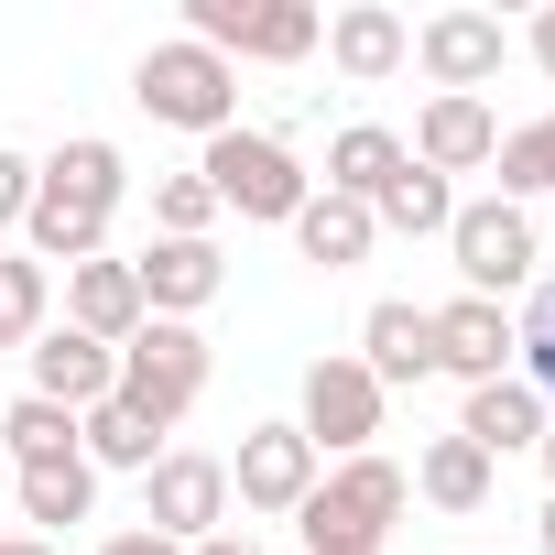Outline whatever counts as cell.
I'll list each match as a JSON object with an SVG mask.
<instances>
[{
	"instance_id": "6da1fadb",
	"label": "cell",
	"mask_w": 555,
	"mask_h": 555,
	"mask_svg": "<svg viewBox=\"0 0 555 555\" xmlns=\"http://www.w3.org/2000/svg\"><path fill=\"white\" fill-rule=\"evenodd\" d=\"M131 196V164H120V142H99V131H77V142H55L44 164H34V207H23V240H34V261H99L109 250V207Z\"/></svg>"
},
{
	"instance_id": "7a4b0ae2",
	"label": "cell",
	"mask_w": 555,
	"mask_h": 555,
	"mask_svg": "<svg viewBox=\"0 0 555 555\" xmlns=\"http://www.w3.org/2000/svg\"><path fill=\"white\" fill-rule=\"evenodd\" d=\"M403 512H414V479L371 447V457H338V468L306 490L295 522H306V555H382Z\"/></svg>"
},
{
	"instance_id": "3957f363",
	"label": "cell",
	"mask_w": 555,
	"mask_h": 555,
	"mask_svg": "<svg viewBox=\"0 0 555 555\" xmlns=\"http://www.w3.org/2000/svg\"><path fill=\"white\" fill-rule=\"evenodd\" d=\"M131 99H142V120H164V131H196V142H218V131H240V66L229 55H207V44H153L142 66H131Z\"/></svg>"
},
{
	"instance_id": "277c9868",
	"label": "cell",
	"mask_w": 555,
	"mask_h": 555,
	"mask_svg": "<svg viewBox=\"0 0 555 555\" xmlns=\"http://www.w3.org/2000/svg\"><path fill=\"white\" fill-rule=\"evenodd\" d=\"M185 44L207 55H250V66H306L327 44V12L317 0H185Z\"/></svg>"
},
{
	"instance_id": "5b68a950",
	"label": "cell",
	"mask_w": 555,
	"mask_h": 555,
	"mask_svg": "<svg viewBox=\"0 0 555 555\" xmlns=\"http://www.w3.org/2000/svg\"><path fill=\"white\" fill-rule=\"evenodd\" d=\"M196 175H207V196L218 207H240V218H272V229H295V207L317 196V175L272 142V131H218L207 153H196Z\"/></svg>"
},
{
	"instance_id": "8992f818",
	"label": "cell",
	"mask_w": 555,
	"mask_h": 555,
	"mask_svg": "<svg viewBox=\"0 0 555 555\" xmlns=\"http://www.w3.org/2000/svg\"><path fill=\"white\" fill-rule=\"evenodd\" d=\"M196 392H207V338L196 327H175V317H142L131 327V349H120V403L131 414H153L164 436L196 414Z\"/></svg>"
},
{
	"instance_id": "52a82bcc",
	"label": "cell",
	"mask_w": 555,
	"mask_h": 555,
	"mask_svg": "<svg viewBox=\"0 0 555 555\" xmlns=\"http://www.w3.org/2000/svg\"><path fill=\"white\" fill-rule=\"evenodd\" d=\"M447 250H457V284L479 295V306H501V295H522L533 284V218L512 207V196H479V207H457L447 218Z\"/></svg>"
},
{
	"instance_id": "ba28073f",
	"label": "cell",
	"mask_w": 555,
	"mask_h": 555,
	"mask_svg": "<svg viewBox=\"0 0 555 555\" xmlns=\"http://www.w3.org/2000/svg\"><path fill=\"white\" fill-rule=\"evenodd\" d=\"M382 403H392V392H382L360 360H317V371H306V403H295V436H306L317 457H371Z\"/></svg>"
},
{
	"instance_id": "9c48e42d",
	"label": "cell",
	"mask_w": 555,
	"mask_h": 555,
	"mask_svg": "<svg viewBox=\"0 0 555 555\" xmlns=\"http://www.w3.org/2000/svg\"><path fill=\"white\" fill-rule=\"evenodd\" d=\"M142 522L164 544H207L229 522V457H196V447H164L142 468Z\"/></svg>"
},
{
	"instance_id": "30bf717a",
	"label": "cell",
	"mask_w": 555,
	"mask_h": 555,
	"mask_svg": "<svg viewBox=\"0 0 555 555\" xmlns=\"http://www.w3.org/2000/svg\"><path fill=\"white\" fill-rule=\"evenodd\" d=\"M317 479H327V457H317L295 425H250V436H240V457H229V501H240V512H261V522H295Z\"/></svg>"
},
{
	"instance_id": "8fae6325",
	"label": "cell",
	"mask_w": 555,
	"mask_h": 555,
	"mask_svg": "<svg viewBox=\"0 0 555 555\" xmlns=\"http://www.w3.org/2000/svg\"><path fill=\"white\" fill-rule=\"evenodd\" d=\"M501 55H512L501 12H425L414 23V66L436 77V99H479L501 77Z\"/></svg>"
},
{
	"instance_id": "7c38bea8",
	"label": "cell",
	"mask_w": 555,
	"mask_h": 555,
	"mask_svg": "<svg viewBox=\"0 0 555 555\" xmlns=\"http://www.w3.org/2000/svg\"><path fill=\"white\" fill-rule=\"evenodd\" d=\"M131 284H142V317L196 327V306H218V284H229V261H218V240H153L131 261Z\"/></svg>"
},
{
	"instance_id": "4fadbf2b",
	"label": "cell",
	"mask_w": 555,
	"mask_h": 555,
	"mask_svg": "<svg viewBox=\"0 0 555 555\" xmlns=\"http://www.w3.org/2000/svg\"><path fill=\"white\" fill-rule=\"evenodd\" d=\"M360 371H371L382 392H414V382H436V306H403V295H382V306L360 317Z\"/></svg>"
},
{
	"instance_id": "5bb4252c",
	"label": "cell",
	"mask_w": 555,
	"mask_h": 555,
	"mask_svg": "<svg viewBox=\"0 0 555 555\" xmlns=\"http://www.w3.org/2000/svg\"><path fill=\"white\" fill-rule=\"evenodd\" d=\"M23 360H34V392L66 403V414H88V403L120 392V349H99V338H77V327H44Z\"/></svg>"
},
{
	"instance_id": "9a60e30c",
	"label": "cell",
	"mask_w": 555,
	"mask_h": 555,
	"mask_svg": "<svg viewBox=\"0 0 555 555\" xmlns=\"http://www.w3.org/2000/svg\"><path fill=\"white\" fill-rule=\"evenodd\" d=\"M327 66H338L349 88H382L392 66H414V23L382 12V0H349V12L327 23Z\"/></svg>"
},
{
	"instance_id": "2e32d148",
	"label": "cell",
	"mask_w": 555,
	"mask_h": 555,
	"mask_svg": "<svg viewBox=\"0 0 555 555\" xmlns=\"http://www.w3.org/2000/svg\"><path fill=\"white\" fill-rule=\"evenodd\" d=\"M425 175H479L490 153H501V120H490V99H425V120H414V142H403Z\"/></svg>"
},
{
	"instance_id": "e0dca14e",
	"label": "cell",
	"mask_w": 555,
	"mask_h": 555,
	"mask_svg": "<svg viewBox=\"0 0 555 555\" xmlns=\"http://www.w3.org/2000/svg\"><path fill=\"white\" fill-rule=\"evenodd\" d=\"M66 327L77 338H99V349H131V327H142V284H131V261H77L66 272Z\"/></svg>"
},
{
	"instance_id": "ac0fdd59",
	"label": "cell",
	"mask_w": 555,
	"mask_h": 555,
	"mask_svg": "<svg viewBox=\"0 0 555 555\" xmlns=\"http://www.w3.org/2000/svg\"><path fill=\"white\" fill-rule=\"evenodd\" d=\"M436 371H457L468 392H479V382H501V371H512V317H501V306H479V295L436 306Z\"/></svg>"
},
{
	"instance_id": "d6986e66",
	"label": "cell",
	"mask_w": 555,
	"mask_h": 555,
	"mask_svg": "<svg viewBox=\"0 0 555 555\" xmlns=\"http://www.w3.org/2000/svg\"><path fill=\"white\" fill-rule=\"evenodd\" d=\"M457 436L501 468V457H522V447H544V403H533V382L522 371H501V382H479L468 392V414H457Z\"/></svg>"
},
{
	"instance_id": "ffe728a7",
	"label": "cell",
	"mask_w": 555,
	"mask_h": 555,
	"mask_svg": "<svg viewBox=\"0 0 555 555\" xmlns=\"http://www.w3.org/2000/svg\"><path fill=\"white\" fill-rule=\"evenodd\" d=\"M414 153H403V131H382V120H349L338 142H327V196H349V207H371L392 175H403Z\"/></svg>"
},
{
	"instance_id": "44dd1931",
	"label": "cell",
	"mask_w": 555,
	"mask_h": 555,
	"mask_svg": "<svg viewBox=\"0 0 555 555\" xmlns=\"http://www.w3.org/2000/svg\"><path fill=\"white\" fill-rule=\"evenodd\" d=\"M371 240H382V218H371V207H349V196H327V185L295 207V250H306L317 272H349V261H371Z\"/></svg>"
},
{
	"instance_id": "7402d4cb",
	"label": "cell",
	"mask_w": 555,
	"mask_h": 555,
	"mask_svg": "<svg viewBox=\"0 0 555 555\" xmlns=\"http://www.w3.org/2000/svg\"><path fill=\"white\" fill-rule=\"evenodd\" d=\"M403 479H414V501H436V512H479L501 468H490V457H479L468 436H436V447H425V457H414Z\"/></svg>"
},
{
	"instance_id": "603a6c76",
	"label": "cell",
	"mask_w": 555,
	"mask_h": 555,
	"mask_svg": "<svg viewBox=\"0 0 555 555\" xmlns=\"http://www.w3.org/2000/svg\"><path fill=\"white\" fill-rule=\"evenodd\" d=\"M77 447H88V468H153V457H164V425H153V414H131V403L109 392V403H88V414H77Z\"/></svg>"
},
{
	"instance_id": "cb8c5ba5",
	"label": "cell",
	"mask_w": 555,
	"mask_h": 555,
	"mask_svg": "<svg viewBox=\"0 0 555 555\" xmlns=\"http://www.w3.org/2000/svg\"><path fill=\"white\" fill-rule=\"evenodd\" d=\"M371 218H382V229H403V240H447V218H457V185H447V175H425V164H403V175L371 196Z\"/></svg>"
},
{
	"instance_id": "d4e9b609",
	"label": "cell",
	"mask_w": 555,
	"mask_h": 555,
	"mask_svg": "<svg viewBox=\"0 0 555 555\" xmlns=\"http://www.w3.org/2000/svg\"><path fill=\"white\" fill-rule=\"evenodd\" d=\"M55 317V272L34 250H0V349H34Z\"/></svg>"
},
{
	"instance_id": "484cf974",
	"label": "cell",
	"mask_w": 555,
	"mask_h": 555,
	"mask_svg": "<svg viewBox=\"0 0 555 555\" xmlns=\"http://www.w3.org/2000/svg\"><path fill=\"white\" fill-rule=\"evenodd\" d=\"M0 447H12V468H55V457H88V447H77V414H66V403H44V392H23L12 414H0Z\"/></svg>"
},
{
	"instance_id": "4316f807",
	"label": "cell",
	"mask_w": 555,
	"mask_h": 555,
	"mask_svg": "<svg viewBox=\"0 0 555 555\" xmlns=\"http://www.w3.org/2000/svg\"><path fill=\"white\" fill-rule=\"evenodd\" d=\"M88 501H99V468H88V457L23 468V522H88Z\"/></svg>"
},
{
	"instance_id": "83f0119b",
	"label": "cell",
	"mask_w": 555,
	"mask_h": 555,
	"mask_svg": "<svg viewBox=\"0 0 555 555\" xmlns=\"http://www.w3.org/2000/svg\"><path fill=\"white\" fill-rule=\"evenodd\" d=\"M501 196L522 207V196H555V120H522V131H501Z\"/></svg>"
},
{
	"instance_id": "f1b7e54d",
	"label": "cell",
	"mask_w": 555,
	"mask_h": 555,
	"mask_svg": "<svg viewBox=\"0 0 555 555\" xmlns=\"http://www.w3.org/2000/svg\"><path fill=\"white\" fill-rule=\"evenodd\" d=\"M207 229H218L207 175H164V185H153V240H207Z\"/></svg>"
},
{
	"instance_id": "f546056e",
	"label": "cell",
	"mask_w": 555,
	"mask_h": 555,
	"mask_svg": "<svg viewBox=\"0 0 555 555\" xmlns=\"http://www.w3.org/2000/svg\"><path fill=\"white\" fill-rule=\"evenodd\" d=\"M512 360H522L533 403H555V284H544V295H533V317L512 327Z\"/></svg>"
},
{
	"instance_id": "4dcf8cb0",
	"label": "cell",
	"mask_w": 555,
	"mask_h": 555,
	"mask_svg": "<svg viewBox=\"0 0 555 555\" xmlns=\"http://www.w3.org/2000/svg\"><path fill=\"white\" fill-rule=\"evenodd\" d=\"M23 207H34V164H23V153H12V142H0V229H12V218H23Z\"/></svg>"
},
{
	"instance_id": "1f68e13d",
	"label": "cell",
	"mask_w": 555,
	"mask_h": 555,
	"mask_svg": "<svg viewBox=\"0 0 555 555\" xmlns=\"http://www.w3.org/2000/svg\"><path fill=\"white\" fill-rule=\"evenodd\" d=\"M99 555H185V544H164V533H153V522H131V533H109V544H99Z\"/></svg>"
},
{
	"instance_id": "d6a6232c",
	"label": "cell",
	"mask_w": 555,
	"mask_h": 555,
	"mask_svg": "<svg viewBox=\"0 0 555 555\" xmlns=\"http://www.w3.org/2000/svg\"><path fill=\"white\" fill-rule=\"evenodd\" d=\"M185 555H261V544H250L240 522H218V533H207V544H185Z\"/></svg>"
},
{
	"instance_id": "836d02e7",
	"label": "cell",
	"mask_w": 555,
	"mask_h": 555,
	"mask_svg": "<svg viewBox=\"0 0 555 555\" xmlns=\"http://www.w3.org/2000/svg\"><path fill=\"white\" fill-rule=\"evenodd\" d=\"M533 66L555 77V0H544V12H533Z\"/></svg>"
},
{
	"instance_id": "e575fe53",
	"label": "cell",
	"mask_w": 555,
	"mask_h": 555,
	"mask_svg": "<svg viewBox=\"0 0 555 555\" xmlns=\"http://www.w3.org/2000/svg\"><path fill=\"white\" fill-rule=\"evenodd\" d=\"M0 555H55V544L44 533H0Z\"/></svg>"
},
{
	"instance_id": "d590c367",
	"label": "cell",
	"mask_w": 555,
	"mask_h": 555,
	"mask_svg": "<svg viewBox=\"0 0 555 555\" xmlns=\"http://www.w3.org/2000/svg\"><path fill=\"white\" fill-rule=\"evenodd\" d=\"M533 544H544V555H555V501H544V512H533Z\"/></svg>"
},
{
	"instance_id": "8d00e7d4",
	"label": "cell",
	"mask_w": 555,
	"mask_h": 555,
	"mask_svg": "<svg viewBox=\"0 0 555 555\" xmlns=\"http://www.w3.org/2000/svg\"><path fill=\"white\" fill-rule=\"evenodd\" d=\"M533 457H544V479H555V425H544V447H533Z\"/></svg>"
}]
</instances>
